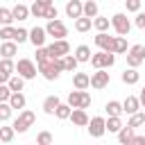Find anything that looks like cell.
Returning a JSON list of instances; mask_svg holds the SVG:
<instances>
[{
	"instance_id": "obj_5",
	"label": "cell",
	"mask_w": 145,
	"mask_h": 145,
	"mask_svg": "<svg viewBox=\"0 0 145 145\" xmlns=\"http://www.w3.org/2000/svg\"><path fill=\"white\" fill-rule=\"evenodd\" d=\"M36 63L32 61V59H27V57H23V59H18V63H16V75L18 77H23L25 82L27 79H34L36 77Z\"/></svg>"
},
{
	"instance_id": "obj_13",
	"label": "cell",
	"mask_w": 145,
	"mask_h": 145,
	"mask_svg": "<svg viewBox=\"0 0 145 145\" xmlns=\"http://www.w3.org/2000/svg\"><path fill=\"white\" fill-rule=\"evenodd\" d=\"M66 16L68 18H82L84 16V2H79V0H68L66 2Z\"/></svg>"
},
{
	"instance_id": "obj_33",
	"label": "cell",
	"mask_w": 145,
	"mask_h": 145,
	"mask_svg": "<svg viewBox=\"0 0 145 145\" xmlns=\"http://www.w3.org/2000/svg\"><path fill=\"white\" fill-rule=\"evenodd\" d=\"M122 127H125V125H122L120 118H109V120H106V131H109V134H116V136H118V131H120Z\"/></svg>"
},
{
	"instance_id": "obj_27",
	"label": "cell",
	"mask_w": 145,
	"mask_h": 145,
	"mask_svg": "<svg viewBox=\"0 0 145 145\" xmlns=\"http://www.w3.org/2000/svg\"><path fill=\"white\" fill-rule=\"evenodd\" d=\"M125 52H127V39H122V36H113L111 54H125Z\"/></svg>"
},
{
	"instance_id": "obj_35",
	"label": "cell",
	"mask_w": 145,
	"mask_h": 145,
	"mask_svg": "<svg viewBox=\"0 0 145 145\" xmlns=\"http://www.w3.org/2000/svg\"><path fill=\"white\" fill-rule=\"evenodd\" d=\"M14 134H16V131H14L11 125H9V127H7V125L0 127V143H11V140H14Z\"/></svg>"
},
{
	"instance_id": "obj_14",
	"label": "cell",
	"mask_w": 145,
	"mask_h": 145,
	"mask_svg": "<svg viewBox=\"0 0 145 145\" xmlns=\"http://www.w3.org/2000/svg\"><path fill=\"white\" fill-rule=\"evenodd\" d=\"M48 7H52V0H36V2L29 7V14L36 16V18H45Z\"/></svg>"
},
{
	"instance_id": "obj_19",
	"label": "cell",
	"mask_w": 145,
	"mask_h": 145,
	"mask_svg": "<svg viewBox=\"0 0 145 145\" xmlns=\"http://www.w3.org/2000/svg\"><path fill=\"white\" fill-rule=\"evenodd\" d=\"M97 16H100V7H97V2H95V0H86V2H84V18L95 20Z\"/></svg>"
},
{
	"instance_id": "obj_44",
	"label": "cell",
	"mask_w": 145,
	"mask_h": 145,
	"mask_svg": "<svg viewBox=\"0 0 145 145\" xmlns=\"http://www.w3.org/2000/svg\"><path fill=\"white\" fill-rule=\"evenodd\" d=\"M45 61H50L48 48H39V50H36V66H41V63H45Z\"/></svg>"
},
{
	"instance_id": "obj_28",
	"label": "cell",
	"mask_w": 145,
	"mask_h": 145,
	"mask_svg": "<svg viewBox=\"0 0 145 145\" xmlns=\"http://www.w3.org/2000/svg\"><path fill=\"white\" fill-rule=\"evenodd\" d=\"M25 104H27V97H25L23 93H14L11 100H9V106H11V109H20V111H25Z\"/></svg>"
},
{
	"instance_id": "obj_47",
	"label": "cell",
	"mask_w": 145,
	"mask_h": 145,
	"mask_svg": "<svg viewBox=\"0 0 145 145\" xmlns=\"http://www.w3.org/2000/svg\"><path fill=\"white\" fill-rule=\"evenodd\" d=\"M134 25H136V27H140V29H145V11H138V14H136Z\"/></svg>"
},
{
	"instance_id": "obj_26",
	"label": "cell",
	"mask_w": 145,
	"mask_h": 145,
	"mask_svg": "<svg viewBox=\"0 0 145 145\" xmlns=\"http://www.w3.org/2000/svg\"><path fill=\"white\" fill-rule=\"evenodd\" d=\"M104 111L109 113V118H120V113H125V111H122V102H116V100L106 102Z\"/></svg>"
},
{
	"instance_id": "obj_45",
	"label": "cell",
	"mask_w": 145,
	"mask_h": 145,
	"mask_svg": "<svg viewBox=\"0 0 145 145\" xmlns=\"http://www.w3.org/2000/svg\"><path fill=\"white\" fill-rule=\"evenodd\" d=\"M125 7H127V11L138 14V11H140V0H127V2H125Z\"/></svg>"
},
{
	"instance_id": "obj_6",
	"label": "cell",
	"mask_w": 145,
	"mask_h": 145,
	"mask_svg": "<svg viewBox=\"0 0 145 145\" xmlns=\"http://www.w3.org/2000/svg\"><path fill=\"white\" fill-rule=\"evenodd\" d=\"M70 54V43L68 41H52L48 45V57L50 61H57V59H63Z\"/></svg>"
},
{
	"instance_id": "obj_29",
	"label": "cell",
	"mask_w": 145,
	"mask_h": 145,
	"mask_svg": "<svg viewBox=\"0 0 145 145\" xmlns=\"http://www.w3.org/2000/svg\"><path fill=\"white\" fill-rule=\"evenodd\" d=\"M109 25H111V20H109L106 16H97V18L93 20V27L97 29V34H106V29H109Z\"/></svg>"
},
{
	"instance_id": "obj_16",
	"label": "cell",
	"mask_w": 145,
	"mask_h": 145,
	"mask_svg": "<svg viewBox=\"0 0 145 145\" xmlns=\"http://www.w3.org/2000/svg\"><path fill=\"white\" fill-rule=\"evenodd\" d=\"M72 86H75V91H86V88L91 86V75H86V72H75V75H72Z\"/></svg>"
},
{
	"instance_id": "obj_10",
	"label": "cell",
	"mask_w": 145,
	"mask_h": 145,
	"mask_svg": "<svg viewBox=\"0 0 145 145\" xmlns=\"http://www.w3.org/2000/svg\"><path fill=\"white\" fill-rule=\"evenodd\" d=\"M88 134H91V138H102V136L106 134V120H104L102 116L91 118V122H88Z\"/></svg>"
},
{
	"instance_id": "obj_11",
	"label": "cell",
	"mask_w": 145,
	"mask_h": 145,
	"mask_svg": "<svg viewBox=\"0 0 145 145\" xmlns=\"http://www.w3.org/2000/svg\"><path fill=\"white\" fill-rule=\"evenodd\" d=\"M45 39H48V34H45V27H32L29 29V43L39 50V48H45Z\"/></svg>"
},
{
	"instance_id": "obj_40",
	"label": "cell",
	"mask_w": 145,
	"mask_h": 145,
	"mask_svg": "<svg viewBox=\"0 0 145 145\" xmlns=\"http://www.w3.org/2000/svg\"><path fill=\"white\" fill-rule=\"evenodd\" d=\"M14 36H16V27H2V29H0V39H2V43L14 41Z\"/></svg>"
},
{
	"instance_id": "obj_43",
	"label": "cell",
	"mask_w": 145,
	"mask_h": 145,
	"mask_svg": "<svg viewBox=\"0 0 145 145\" xmlns=\"http://www.w3.org/2000/svg\"><path fill=\"white\" fill-rule=\"evenodd\" d=\"M11 113H14V109L9 104H0V122H7L11 118Z\"/></svg>"
},
{
	"instance_id": "obj_18",
	"label": "cell",
	"mask_w": 145,
	"mask_h": 145,
	"mask_svg": "<svg viewBox=\"0 0 145 145\" xmlns=\"http://www.w3.org/2000/svg\"><path fill=\"white\" fill-rule=\"evenodd\" d=\"M70 120H72V125H77V127H88V122H91L88 113H86V111H82V109H72Z\"/></svg>"
},
{
	"instance_id": "obj_41",
	"label": "cell",
	"mask_w": 145,
	"mask_h": 145,
	"mask_svg": "<svg viewBox=\"0 0 145 145\" xmlns=\"http://www.w3.org/2000/svg\"><path fill=\"white\" fill-rule=\"evenodd\" d=\"M36 145H52V134L50 131H41L36 136Z\"/></svg>"
},
{
	"instance_id": "obj_49",
	"label": "cell",
	"mask_w": 145,
	"mask_h": 145,
	"mask_svg": "<svg viewBox=\"0 0 145 145\" xmlns=\"http://www.w3.org/2000/svg\"><path fill=\"white\" fill-rule=\"evenodd\" d=\"M138 102H140V106H145V86L140 88V95H138Z\"/></svg>"
},
{
	"instance_id": "obj_21",
	"label": "cell",
	"mask_w": 145,
	"mask_h": 145,
	"mask_svg": "<svg viewBox=\"0 0 145 145\" xmlns=\"http://www.w3.org/2000/svg\"><path fill=\"white\" fill-rule=\"evenodd\" d=\"M59 104H61V100H59L57 95H48V97L43 100V111H45L48 116H54V111L59 109Z\"/></svg>"
},
{
	"instance_id": "obj_31",
	"label": "cell",
	"mask_w": 145,
	"mask_h": 145,
	"mask_svg": "<svg viewBox=\"0 0 145 145\" xmlns=\"http://www.w3.org/2000/svg\"><path fill=\"white\" fill-rule=\"evenodd\" d=\"M7 86H9V91H11V93H23V88H25V79H23V77H18V75H14V77L9 79V84H7Z\"/></svg>"
},
{
	"instance_id": "obj_42",
	"label": "cell",
	"mask_w": 145,
	"mask_h": 145,
	"mask_svg": "<svg viewBox=\"0 0 145 145\" xmlns=\"http://www.w3.org/2000/svg\"><path fill=\"white\" fill-rule=\"evenodd\" d=\"M11 91H9V86L5 84V86H0V104H9V100H11Z\"/></svg>"
},
{
	"instance_id": "obj_4",
	"label": "cell",
	"mask_w": 145,
	"mask_h": 145,
	"mask_svg": "<svg viewBox=\"0 0 145 145\" xmlns=\"http://www.w3.org/2000/svg\"><path fill=\"white\" fill-rule=\"evenodd\" d=\"M111 27L116 29V34L118 36H127L129 34V29H131V20L127 18V14H122V11H118V14H113L111 16Z\"/></svg>"
},
{
	"instance_id": "obj_22",
	"label": "cell",
	"mask_w": 145,
	"mask_h": 145,
	"mask_svg": "<svg viewBox=\"0 0 145 145\" xmlns=\"http://www.w3.org/2000/svg\"><path fill=\"white\" fill-rule=\"evenodd\" d=\"M79 63H86V61H91V57H93V52H91V48L88 45H77V50H75V54H72Z\"/></svg>"
},
{
	"instance_id": "obj_37",
	"label": "cell",
	"mask_w": 145,
	"mask_h": 145,
	"mask_svg": "<svg viewBox=\"0 0 145 145\" xmlns=\"http://www.w3.org/2000/svg\"><path fill=\"white\" fill-rule=\"evenodd\" d=\"M91 27H93V20H88V18H84V16L75 20V29H77V32H88Z\"/></svg>"
},
{
	"instance_id": "obj_15",
	"label": "cell",
	"mask_w": 145,
	"mask_h": 145,
	"mask_svg": "<svg viewBox=\"0 0 145 145\" xmlns=\"http://www.w3.org/2000/svg\"><path fill=\"white\" fill-rule=\"evenodd\" d=\"M93 41L100 48V52H111V48H113V36H109V34H95Z\"/></svg>"
},
{
	"instance_id": "obj_38",
	"label": "cell",
	"mask_w": 145,
	"mask_h": 145,
	"mask_svg": "<svg viewBox=\"0 0 145 145\" xmlns=\"http://www.w3.org/2000/svg\"><path fill=\"white\" fill-rule=\"evenodd\" d=\"M70 113H72V109H70L68 104H63V102H61V104H59V109L54 111V116H57L59 120H68V118H70Z\"/></svg>"
},
{
	"instance_id": "obj_36",
	"label": "cell",
	"mask_w": 145,
	"mask_h": 145,
	"mask_svg": "<svg viewBox=\"0 0 145 145\" xmlns=\"http://www.w3.org/2000/svg\"><path fill=\"white\" fill-rule=\"evenodd\" d=\"M25 41H29V29H25V27H16L14 43H16V45H20V43H25Z\"/></svg>"
},
{
	"instance_id": "obj_20",
	"label": "cell",
	"mask_w": 145,
	"mask_h": 145,
	"mask_svg": "<svg viewBox=\"0 0 145 145\" xmlns=\"http://www.w3.org/2000/svg\"><path fill=\"white\" fill-rule=\"evenodd\" d=\"M120 79H122V84L131 86V84H138L140 72H138V70H134V68H125V70H122V75H120Z\"/></svg>"
},
{
	"instance_id": "obj_8",
	"label": "cell",
	"mask_w": 145,
	"mask_h": 145,
	"mask_svg": "<svg viewBox=\"0 0 145 145\" xmlns=\"http://www.w3.org/2000/svg\"><path fill=\"white\" fill-rule=\"evenodd\" d=\"M125 57H127V66L136 70V68L145 61V45H140V43L131 45V48L127 50V54H125Z\"/></svg>"
},
{
	"instance_id": "obj_24",
	"label": "cell",
	"mask_w": 145,
	"mask_h": 145,
	"mask_svg": "<svg viewBox=\"0 0 145 145\" xmlns=\"http://www.w3.org/2000/svg\"><path fill=\"white\" fill-rule=\"evenodd\" d=\"M134 136H136V134H134V129L125 125V127H122V129L118 131V143H120V145H131Z\"/></svg>"
},
{
	"instance_id": "obj_34",
	"label": "cell",
	"mask_w": 145,
	"mask_h": 145,
	"mask_svg": "<svg viewBox=\"0 0 145 145\" xmlns=\"http://www.w3.org/2000/svg\"><path fill=\"white\" fill-rule=\"evenodd\" d=\"M0 23H2V27H11V23H14V14H11V9L0 7Z\"/></svg>"
},
{
	"instance_id": "obj_12",
	"label": "cell",
	"mask_w": 145,
	"mask_h": 145,
	"mask_svg": "<svg viewBox=\"0 0 145 145\" xmlns=\"http://www.w3.org/2000/svg\"><path fill=\"white\" fill-rule=\"evenodd\" d=\"M109 82H111V75L106 72V70H95L93 75H91V86L93 88H104V86H109Z\"/></svg>"
},
{
	"instance_id": "obj_39",
	"label": "cell",
	"mask_w": 145,
	"mask_h": 145,
	"mask_svg": "<svg viewBox=\"0 0 145 145\" xmlns=\"http://www.w3.org/2000/svg\"><path fill=\"white\" fill-rule=\"evenodd\" d=\"M140 125H145V113H136V116H131L129 118V122H127V127H131V129H136V127H140Z\"/></svg>"
},
{
	"instance_id": "obj_32",
	"label": "cell",
	"mask_w": 145,
	"mask_h": 145,
	"mask_svg": "<svg viewBox=\"0 0 145 145\" xmlns=\"http://www.w3.org/2000/svg\"><path fill=\"white\" fill-rule=\"evenodd\" d=\"M0 72L14 77V72H16V63H14V59H0Z\"/></svg>"
},
{
	"instance_id": "obj_2",
	"label": "cell",
	"mask_w": 145,
	"mask_h": 145,
	"mask_svg": "<svg viewBox=\"0 0 145 145\" xmlns=\"http://www.w3.org/2000/svg\"><path fill=\"white\" fill-rule=\"evenodd\" d=\"M34 122H36V113H34V111H29V109H25V111H20V113H18V118L11 122V127H14V131L25 134Z\"/></svg>"
},
{
	"instance_id": "obj_25",
	"label": "cell",
	"mask_w": 145,
	"mask_h": 145,
	"mask_svg": "<svg viewBox=\"0 0 145 145\" xmlns=\"http://www.w3.org/2000/svg\"><path fill=\"white\" fill-rule=\"evenodd\" d=\"M11 14H14V20H27V18H29V7L23 5V2H18V5L11 9Z\"/></svg>"
},
{
	"instance_id": "obj_46",
	"label": "cell",
	"mask_w": 145,
	"mask_h": 145,
	"mask_svg": "<svg viewBox=\"0 0 145 145\" xmlns=\"http://www.w3.org/2000/svg\"><path fill=\"white\" fill-rule=\"evenodd\" d=\"M57 16H59L57 7H54V5H52V7H48V11H45V18H48V23H50V20H59Z\"/></svg>"
},
{
	"instance_id": "obj_23",
	"label": "cell",
	"mask_w": 145,
	"mask_h": 145,
	"mask_svg": "<svg viewBox=\"0 0 145 145\" xmlns=\"http://www.w3.org/2000/svg\"><path fill=\"white\" fill-rule=\"evenodd\" d=\"M0 54H2V59H14V54H18V45L14 41H7L0 45Z\"/></svg>"
},
{
	"instance_id": "obj_48",
	"label": "cell",
	"mask_w": 145,
	"mask_h": 145,
	"mask_svg": "<svg viewBox=\"0 0 145 145\" xmlns=\"http://www.w3.org/2000/svg\"><path fill=\"white\" fill-rule=\"evenodd\" d=\"M131 145H145V136H134Z\"/></svg>"
},
{
	"instance_id": "obj_7",
	"label": "cell",
	"mask_w": 145,
	"mask_h": 145,
	"mask_svg": "<svg viewBox=\"0 0 145 145\" xmlns=\"http://www.w3.org/2000/svg\"><path fill=\"white\" fill-rule=\"evenodd\" d=\"M113 63H116V54H111V52H95L91 57V66L95 70H109Z\"/></svg>"
},
{
	"instance_id": "obj_17",
	"label": "cell",
	"mask_w": 145,
	"mask_h": 145,
	"mask_svg": "<svg viewBox=\"0 0 145 145\" xmlns=\"http://www.w3.org/2000/svg\"><path fill=\"white\" fill-rule=\"evenodd\" d=\"M138 109H140L138 97H136V95H127V97H125V102H122V111H125V113H129V116H136V113H138Z\"/></svg>"
},
{
	"instance_id": "obj_9",
	"label": "cell",
	"mask_w": 145,
	"mask_h": 145,
	"mask_svg": "<svg viewBox=\"0 0 145 145\" xmlns=\"http://www.w3.org/2000/svg\"><path fill=\"white\" fill-rule=\"evenodd\" d=\"M45 34L52 36L54 41H66V36H68V27H66L63 20H50V23L45 25Z\"/></svg>"
},
{
	"instance_id": "obj_1",
	"label": "cell",
	"mask_w": 145,
	"mask_h": 145,
	"mask_svg": "<svg viewBox=\"0 0 145 145\" xmlns=\"http://www.w3.org/2000/svg\"><path fill=\"white\" fill-rule=\"evenodd\" d=\"M66 104H68L70 109H82V111H86V109L91 106V93H88V91H70Z\"/></svg>"
},
{
	"instance_id": "obj_30",
	"label": "cell",
	"mask_w": 145,
	"mask_h": 145,
	"mask_svg": "<svg viewBox=\"0 0 145 145\" xmlns=\"http://www.w3.org/2000/svg\"><path fill=\"white\" fill-rule=\"evenodd\" d=\"M77 63H79V61H77L72 54H68V57L61 59V68H63V72H75V70H77Z\"/></svg>"
},
{
	"instance_id": "obj_3",
	"label": "cell",
	"mask_w": 145,
	"mask_h": 145,
	"mask_svg": "<svg viewBox=\"0 0 145 145\" xmlns=\"http://www.w3.org/2000/svg\"><path fill=\"white\" fill-rule=\"evenodd\" d=\"M36 68H39V72H41L48 82L59 79V75L63 72V68H61V59H57V61H45V63H41V66H36Z\"/></svg>"
}]
</instances>
